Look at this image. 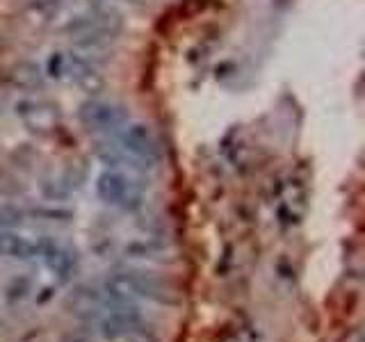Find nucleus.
<instances>
[{
	"label": "nucleus",
	"instance_id": "nucleus-1",
	"mask_svg": "<svg viewBox=\"0 0 365 342\" xmlns=\"http://www.w3.org/2000/svg\"><path fill=\"white\" fill-rule=\"evenodd\" d=\"M125 28V19L114 5H89L83 11H76L68 19H62L57 26L64 37L78 51L94 53L114 43Z\"/></svg>",
	"mask_w": 365,
	"mask_h": 342
},
{
	"label": "nucleus",
	"instance_id": "nucleus-2",
	"mask_svg": "<svg viewBox=\"0 0 365 342\" xmlns=\"http://www.w3.org/2000/svg\"><path fill=\"white\" fill-rule=\"evenodd\" d=\"M110 142L121 153L128 169L140 171V174H146L163 162V146H160L158 135L148 123L128 121L112 135Z\"/></svg>",
	"mask_w": 365,
	"mask_h": 342
},
{
	"label": "nucleus",
	"instance_id": "nucleus-3",
	"mask_svg": "<svg viewBox=\"0 0 365 342\" xmlns=\"http://www.w3.org/2000/svg\"><path fill=\"white\" fill-rule=\"evenodd\" d=\"M96 197L123 212H135L140 210L146 201V182L140 171L130 169H103L96 176Z\"/></svg>",
	"mask_w": 365,
	"mask_h": 342
},
{
	"label": "nucleus",
	"instance_id": "nucleus-4",
	"mask_svg": "<svg viewBox=\"0 0 365 342\" xmlns=\"http://www.w3.org/2000/svg\"><path fill=\"white\" fill-rule=\"evenodd\" d=\"M103 292L114 299L128 301H155V304H174V292L167 290L165 281L155 279L153 274L140 269H117L103 283Z\"/></svg>",
	"mask_w": 365,
	"mask_h": 342
},
{
	"label": "nucleus",
	"instance_id": "nucleus-5",
	"mask_svg": "<svg viewBox=\"0 0 365 342\" xmlns=\"http://www.w3.org/2000/svg\"><path fill=\"white\" fill-rule=\"evenodd\" d=\"M11 112L23 130L34 137H51L62 125V108L55 100L37 94H21L11 103Z\"/></svg>",
	"mask_w": 365,
	"mask_h": 342
},
{
	"label": "nucleus",
	"instance_id": "nucleus-6",
	"mask_svg": "<svg viewBox=\"0 0 365 342\" xmlns=\"http://www.w3.org/2000/svg\"><path fill=\"white\" fill-rule=\"evenodd\" d=\"M46 76L51 78H68V83L76 85L83 94L91 96H103L108 83L106 76L98 71V66L89 60V55H78V53H68L53 57L48 66H43Z\"/></svg>",
	"mask_w": 365,
	"mask_h": 342
},
{
	"label": "nucleus",
	"instance_id": "nucleus-7",
	"mask_svg": "<svg viewBox=\"0 0 365 342\" xmlns=\"http://www.w3.org/2000/svg\"><path fill=\"white\" fill-rule=\"evenodd\" d=\"M78 121L89 133L101 135H114L119 128H123L130 121L128 108L117 100H108L103 96H91L78 108Z\"/></svg>",
	"mask_w": 365,
	"mask_h": 342
},
{
	"label": "nucleus",
	"instance_id": "nucleus-8",
	"mask_svg": "<svg viewBox=\"0 0 365 342\" xmlns=\"http://www.w3.org/2000/svg\"><path fill=\"white\" fill-rule=\"evenodd\" d=\"M43 66L30 60H14L0 66V85L19 94H37L46 85Z\"/></svg>",
	"mask_w": 365,
	"mask_h": 342
},
{
	"label": "nucleus",
	"instance_id": "nucleus-9",
	"mask_svg": "<svg viewBox=\"0 0 365 342\" xmlns=\"http://www.w3.org/2000/svg\"><path fill=\"white\" fill-rule=\"evenodd\" d=\"M68 0H26L21 5V21L32 30L57 28L66 11Z\"/></svg>",
	"mask_w": 365,
	"mask_h": 342
},
{
	"label": "nucleus",
	"instance_id": "nucleus-10",
	"mask_svg": "<svg viewBox=\"0 0 365 342\" xmlns=\"http://www.w3.org/2000/svg\"><path fill=\"white\" fill-rule=\"evenodd\" d=\"M108 296L94 285H80L66 296V311L85 322H98V317L106 311Z\"/></svg>",
	"mask_w": 365,
	"mask_h": 342
},
{
	"label": "nucleus",
	"instance_id": "nucleus-11",
	"mask_svg": "<svg viewBox=\"0 0 365 342\" xmlns=\"http://www.w3.org/2000/svg\"><path fill=\"white\" fill-rule=\"evenodd\" d=\"M39 262L51 271L55 283L71 281L76 269H78V258H76L73 251L66 244L57 242V239H53V237H48V242H46V249H43Z\"/></svg>",
	"mask_w": 365,
	"mask_h": 342
},
{
	"label": "nucleus",
	"instance_id": "nucleus-12",
	"mask_svg": "<svg viewBox=\"0 0 365 342\" xmlns=\"http://www.w3.org/2000/svg\"><path fill=\"white\" fill-rule=\"evenodd\" d=\"M28 212L21 210L19 205L0 203V231H16V228L26 222Z\"/></svg>",
	"mask_w": 365,
	"mask_h": 342
},
{
	"label": "nucleus",
	"instance_id": "nucleus-13",
	"mask_svg": "<svg viewBox=\"0 0 365 342\" xmlns=\"http://www.w3.org/2000/svg\"><path fill=\"white\" fill-rule=\"evenodd\" d=\"M32 294V281L30 279H11L5 288V299L9 304H23L26 299H30Z\"/></svg>",
	"mask_w": 365,
	"mask_h": 342
},
{
	"label": "nucleus",
	"instance_id": "nucleus-14",
	"mask_svg": "<svg viewBox=\"0 0 365 342\" xmlns=\"http://www.w3.org/2000/svg\"><path fill=\"white\" fill-rule=\"evenodd\" d=\"M62 342H94V338H91L89 333H85V331H71V333H66Z\"/></svg>",
	"mask_w": 365,
	"mask_h": 342
},
{
	"label": "nucleus",
	"instance_id": "nucleus-15",
	"mask_svg": "<svg viewBox=\"0 0 365 342\" xmlns=\"http://www.w3.org/2000/svg\"><path fill=\"white\" fill-rule=\"evenodd\" d=\"M89 5H110V0H87Z\"/></svg>",
	"mask_w": 365,
	"mask_h": 342
},
{
	"label": "nucleus",
	"instance_id": "nucleus-16",
	"mask_svg": "<svg viewBox=\"0 0 365 342\" xmlns=\"http://www.w3.org/2000/svg\"><path fill=\"white\" fill-rule=\"evenodd\" d=\"M0 336H3V322H0Z\"/></svg>",
	"mask_w": 365,
	"mask_h": 342
}]
</instances>
